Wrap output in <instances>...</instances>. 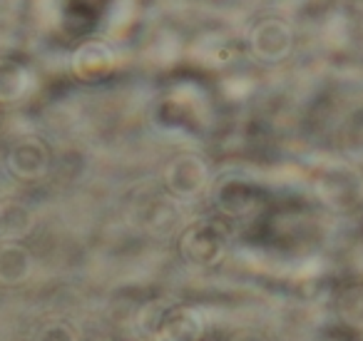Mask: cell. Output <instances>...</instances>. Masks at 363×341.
<instances>
[{"label":"cell","instance_id":"6da1fadb","mask_svg":"<svg viewBox=\"0 0 363 341\" xmlns=\"http://www.w3.org/2000/svg\"><path fill=\"white\" fill-rule=\"evenodd\" d=\"M160 331L167 341H194L199 336V321L192 311L172 309L162 319Z\"/></svg>","mask_w":363,"mask_h":341}]
</instances>
